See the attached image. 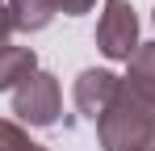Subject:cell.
Listing matches in <instances>:
<instances>
[{"mask_svg":"<svg viewBox=\"0 0 155 151\" xmlns=\"http://www.w3.org/2000/svg\"><path fill=\"white\" fill-rule=\"evenodd\" d=\"M97 139L105 151H151L155 143V113L134 101L126 88H117V101L109 105L101 122H97Z\"/></svg>","mask_w":155,"mask_h":151,"instance_id":"1","label":"cell"},{"mask_svg":"<svg viewBox=\"0 0 155 151\" xmlns=\"http://www.w3.org/2000/svg\"><path fill=\"white\" fill-rule=\"evenodd\" d=\"M138 42V17L130 8V0H105L101 21H97V50L113 63H130Z\"/></svg>","mask_w":155,"mask_h":151,"instance_id":"2","label":"cell"},{"mask_svg":"<svg viewBox=\"0 0 155 151\" xmlns=\"http://www.w3.org/2000/svg\"><path fill=\"white\" fill-rule=\"evenodd\" d=\"M13 113L29 126H54L59 113H63V88L51 72L29 76L25 84L13 92Z\"/></svg>","mask_w":155,"mask_h":151,"instance_id":"3","label":"cell"},{"mask_svg":"<svg viewBox=\"0 0 155 151\" xmlns=\"http://www.w3.org/2000/svg\"><path fill=\"white\" fill-rule=\"evenodd\" d=\"M117 88H122V76H113L109 67L80 72V80H76V109H80V118L101 122L105 113H109V105L117 101Z\"/></svg>","mask_w":155,"mask_h":151,"instance_id":"4","label":"cell"},{"mask_svg":"<svg viewBox=\"0 0 155 151\" xmlns=\"http://www.w3.org/2000/svg\"><path fill=\"white\" fill-rule=\"evenodd\" d=\"M122 88H126L134 101H143V105L155 113V42H143V46L134 50L130 72H126V80H122Z\"/></svg>","mask_w":155,"mask_h":151,"instance_id":"5","label":"cell"},{"mask_svg":"<svg viewBox=\"0 0 155 151\" xmlns=\"http://www.w3.org/2000/svg\"><path fill=\"white\" fill-rule=\"evenodd\" d=\"M38 72L42 67H38L34 46H17V42L0 46V92H17L29 76H38Z\"/></svg>","mask_w":155,"mask_h":151,"instance_id":"6","label":"cell"},{"mask_svg":"<svg viewBox=\"0 0 155 151\" xmlns=\"http://www.w3.org/2000/svg\"><path fill=\"white\" fill-rule=\"evenodd\" d=\"M4 8H8V17H13V29H21V34H38V29H46L54 21V0H4Z\"/></svg>","mask_w":155,"mask_h":151,"instance_id":"7","label":"cell"},{"mask_svg":"<svg viewBox=\"0 0 155 151\" xmlns=\"http://www.w3.org/2000/svg\"><path fill=\"white\" fill-rule=\"evenodd\" d=\"M0 151H38V143L8 118H0Z\"/></svg>","mask_w":155,"mask_h":151,"instance_id":"8","label":"cell"},{"mask_svg":"<svg viewBox=\"0 0 155 151\" xmlns=\"http://www.w3.org/2000/svg\"><path fill=\"white\" fill-rule=\"evenodd\" d=\"M97 0H54V8L59 13H67V17H80V13H88Z\"/></svg>","mask_w":155,"mask_h":151,"instance_id":"9","label":"cell"},{"mask_svg":"<svg viewBox=\"0 0 155 151\" xmlns=\"http://www.w3.org/2000/svg\"><path fill=\"white\" fill-rule=\"evenodd\" d=\"M8 34H13V17L8 8H0V46H8Z\"/></svg>","mask_w":155,"mask_h":151,"instance_id":"10","label":"cell"},{"mask_svg":"<svg viewBox=\"0 0 155 151\" xmlns=\"http://www.w3.org/2000/svg\"><path fill=\"white\" fill-rule=\"evenodd\" d=\"M38 151H51V147H42V143H38Z\"/></svg>","mask_w":155,"mask_h":151,"instance_id":"11","label":"cell"},{"mask_svg":"<svg viewBox=\"0 0 155 151\" xmlns=\"http://www.w3.org/2000/svg\"><path fill=\"white\" fill-rule=\"evenodd\" d=\"M0 8H4V0H0Z\"/></svg>","mask_w":155,"mask_h":151,"instance_id":"12","label":"cell"},{"mask_svg":"<svg viewBox=\"0 0 155 151\" xmlns=\"http://www.w3.org/2000/svg\"><path fill=\"white\" fill-rule=\"evenodd\" d=\"M151 21H155V13H151Z\"/></svg>","mask_w":155,"mask_h":151,"instance_id":"13","label":"cell"},{"mask_svg":"<svg viewBox=\"0 0 155 151\" xmlns=\"http://www.w3.org/2000/svg\"><path fill=\"white\" fill-rule=\"evenodd\" d=\"M151 151H155V143H151Z\"/></svg>","mask_w":155,"mask_h":151,"instance_id":"14","label":"cell"}]
</instances>
